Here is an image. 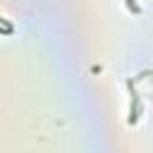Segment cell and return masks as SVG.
Returning <instances> with one entry per match:
<instances>
[{
	"label": "cell",
	"mask_w": 153,
	"mask_h": 153,
	"mask_svg": "<svg viewBox=\"0 0 153 153\" xmlns=\"http://www.w3.org/2000/svg\"><path fill=\"white\" fill-rule=\"evenodd\" d=\"M0 31H2V33H12V24H7V22L0 19Z\"/></svg>",
	"instance_id": "obj_1"
}]
</instances>
